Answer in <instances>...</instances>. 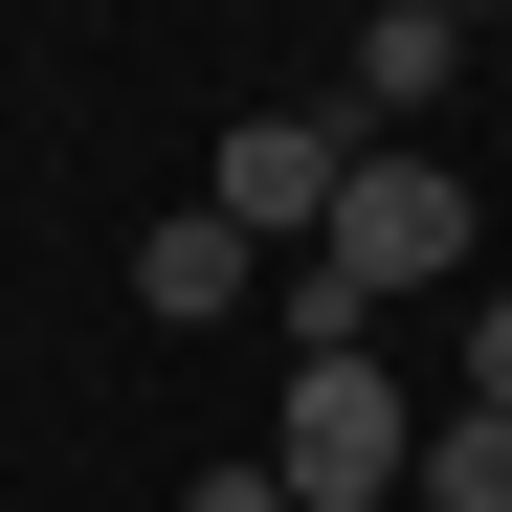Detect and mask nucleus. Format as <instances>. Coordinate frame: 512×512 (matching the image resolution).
I'll return each instance as SVG.
<instances>
[{
  "label": "nucleus",
  "instance_id": "obj_2",
  "mask_svg": "<svg viewBox=\"0 0 512 512\" xmlns=\"http://www.w3.org/2000/svg\"><path fill=\"white\" fill-rule=\"evenodd\" d=\"M334 201H357V112H223L201 223H245L268 268H312V245H334Z\"/></svg>",
  "mask_w": 512,
  "mask_h": 512
},
{
  "label": "nucleus",
  "instance_id": "obj_8",
  "mask_svg": "<svg viewBox=\"0 0 512 512\" xmlns=\"http://www.w3.org/2000/svg\"><path fill=\"white\" fill-rule=\"evenodd\" d=\"M468 401H512V290H490V312H468Z\"/></svg>",
  "mask_w": 512,
  "mask_h": 512
},
{
  "label": "nucleus",
  "instance_id": "obj_1",
  "mask_svg": "<svg viewBox=\"0 0 512 512\" xmlns=\"http://www.w3.org/2000/svg\"><path fill=\"white\" fill-rule=\"evenodd\" d=\"M268 468H290V512H379V490H423V401H401L379 357H290Z\"/></svg>",
  "mask_w": 512,
  "mask_h": 512
},
{
  "label": "nucleus",
  "instance_id": "obj_3",
  "mask_svg": "<svg viewBox=\"0 0 512 512\" xmlns=\"http://www.w3.org/2000/svg\"><path fill=\"white\" fill-rule=\"evenodd\" d=\"M312 268L357 290V312L446 290V268H468V179H446V156H379V134H357V201H334V245H312Z\"/></svg>",
  "mask_w": 512,
  "mask_h": 512
},
{
  "label": "nucleus",
  "instance_id": "obj_9",
  "mask_svg": "<svg viewBox=\"0 0 512 512\" xmlns=\"http://www.w3.org/2000/svg\"><path fill=\"white\" fill-rule=\"evenodd\" d=\"M357 23H423V0H357ZM446 23H490V0H446Z\"/></svg>",
  "mask_w": 512,
  "mask_h": 512
},
{
  "label": "nucleus",
  "instance_id": "obj_5",
  "mask_svg": "<svg viewBox=\"0 0 512 512\" xmlns=\"http://www.w3.org/2000/svg\"><path fill=\"white\" fill-rule=\"evenodd\" d=\"M446 90H468V23L423 0V23H357V90L334 112H446Z\"/></svg>",
  "mask_w": 512,
  "mask_h": 512
},
{
  "label": "nucleus",
  "instance_id": "obj_6",
  "mask_svg": "<svg viewBox=\"0 0 512 512\" xmlns=\"http://www.w3.org/2000/svg\"><path fill=\"white\" fill-rule=\"evenodd\" d=\"M423 512H512V401H446V423H423Z\"/></svg>",
  "mask_w": 512,
  "mask_h": 512
},
{
  "label": "nucleus",
  "instance_id": "obj_7",
  "mask_svg": "<svg viewBox=\"0 0 512 512\" xmlns=\"http://www.w3.org/2000/svg\"><path fill=\"white\" fill-rule=\"evenodd\" d=\"M179 512H290V468H201V490H179Z\"/></svg>",
  "mask_w": 512,
  "mask_h": 512
},
{
  "label": "nucleus",
  "instance_id": "obj_4",
  "mask_svg": "<svg viewBox=\"0 0 512 512\" xmlns=\"http://www.w3.org/2000/svg\"><path fill=\"white\" fill-rule=\"evenodd\" d=\"M245 290H268V245H245V223H201V201L134 245V312H179V334H201V312H245Z\"/></svg>",
  "mask_w": 512,
  "mask_h": 512
}]
</instances>
